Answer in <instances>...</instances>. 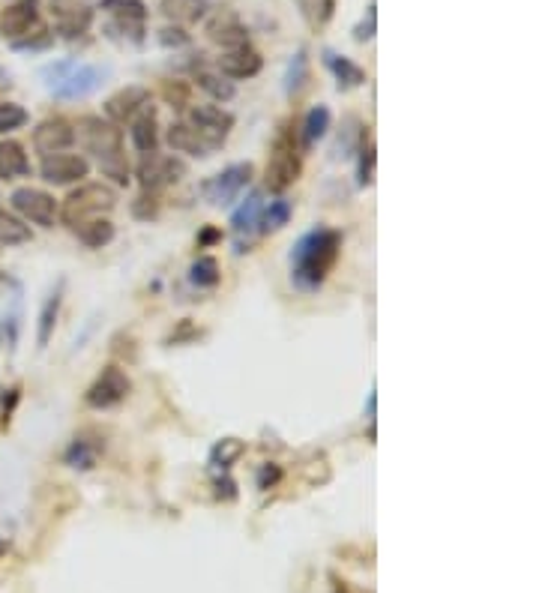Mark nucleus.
I'll return each mask as SVG.
<instances>
[{
  "label": "nucleus",
  "instance_id": "1",
  "mask_svg": "<svg viewBox=\"0 0 539 593\" xmlns=\"http://www.w3.org/2000/svg\"><path fill=\"white\" fill-rule=\"evenodd\" d=\"M342 252V234L333 228H312L309 234H303L291 252V270H294V282L306 291L324 285V279L330 276V270L336 267Z\"/></svg>",
  "mask_w": 539,
  "mask_h": 593
},
{
  "label": "nucleus",
  "instance_id": "2",
  "mask_svg": "<svg viewBox=\"0 0 539 593\" xmlns=\"http://www.w3.org/2000/svg\"><path fill=\"white\" fill-rule=\"evenodd\" d=\"M75 141L84 144L87 153H93L108 177H114L120 186L129 183V165L123 162V132L102 117H81Z\"/></svg>",
  "mask_w": 539,
  "mask_h": 593
},
{
  "label": "nucleus",
  "instance_id": "3",
  "mask_svg": "<svg viewBox=\"0 0 539 593\" xmlns=\"http://www.w3.org/2000/svg\"><path fill=\"white\" fill-rule=\"evenodd\" d=\"M45 78L51 93L63 102H75L84 99L90 93H96L105 78H108V66H93V63H78V60H63L45 69Z\"/></svg>",
  "mask_w": 539,
  "mask_h": 593
},
{
  "label": "nucleus",
  "instance_id": "4",
  "mask_svg": "<svg viewBox=\"0 0 539 593\" xmlns=\"http://www.w3.org/2000/svg\"><path fill=\"white\" fill-rule=\"evenodd\" d=\"M114 207H117V192L108 183H84L66 195L60 216H63V225L78 231L84 222L99 219L102 213H111Z\"/></svg>",
  "mask_w": 539,
  "mask_h": 593
},
{
  "label": "nucleus",
  "instance_id": "5",
  "mask_svg": "<svg viewBox=\"0 0 539 593\" xmlns=\"http://www.w3.org/2000/svg\"><path fill=\"white\" fill-rule=\"evenodd\" d=\"M300 177V153H297V141L294 132L285 126L273 147H270V162H267V189L282 195L285 189H291Z\"/></svg>",
  "mask_w": 539,
  "mask_h": 593
},
{
  "label": "nucleus",
  "instance_id": "6",
  "mask_svg": "<svg viewBox=\"0 0 539 593\" xmlns=\"http://www.w3.org/2000/svg\"><path fill=\"white\" fill-rule=\"evenodd\" d=\"M249 180H252V165L249 162H237V165H228L225 171H219L216 177L204 180L201 183V195L213 207H228L249 186Z\"/></svg>",
  "mask_w": 539,
  "mask_h": 593
},
{
  "label": "nucleus",
  "instance_id": "7",
  "mask_svg": "<svg viewBox=\"0 0 539 593\" xmlns=\"http://www.w3.org/2000/svg\"><path fill=\"white\" fill-rule=\"evenodd\" d=\"M129 390H132L129 375H126L120 366H105L102 375H99V378L90 384V390L84 393V402H87V408H93V411H108V408L120 405V402L129 396Z\"/></svg>",
  "mask_w": 539,
  "mask_h": 593
},
{
  "label": "nucleus",
  "instance_id": "8",
  "mask_svg": "<svg viewBox=\"0 0 539 593\" xmlns=\"http://www.w3.org/2000/svg\"><path fill=\"white\" fill-rule=\"evenodd\" d=\"M189 126L198 132V138L210 150H216V147L225 144L228 132L234 129V114L225 111V108H219V105H195L189 111Z\"/></svg>",
  "mask_w": 539,
  "mask_h": 593
},
{
  "label": "nucleus",
  "instance_id": "9",
  "mask_svg": "<svg viewBox=\"0 0 539 593\" xmlns=\"http://www.w3.org/2000/svg\"><path fill=\"white\" fill-rule=\"evenodd\" d=\"M12 210L18 213V219L33 222L39 228H54V216H57V201L33 186H21L12 192Z\"/></svg>",
  "mask_w": 539,
  "mask_h": 593
},
{
  "label": "nucleus",
  "instance_id": "10",
  "mask_svg": "<svg viewBox=\"0 0 539 593\" xmlns=\"http://www.w3.org/2000/svg\"><path fill=\"white\" fill-rule=\"evenodd\" d=\"M186 177V162L177 156H159V153H147L138 165V183L144 186V192H156L165 189L177 180Z\"/></svg>",
  "mask_w": 539,
  "mask_h": 593
},
{
  "label": "nucleus",
  "instance_id": "11",
  "mask_svg": "<svg viewBox=\"0 0 539 593\" xmlns=\"http://www.w3.org/2000/svg\"><path fill=\"white\" fill-rule=\"evenodd\" d=\"M90 174V162L84 156L75 153H54V156H42L39 165V177L51 186H69V183H81Z\"/></svg>",
  "mask_w": 539,
  "mask_h": 593
},
{
  "label": "nucleus",
  "instance_id": "12",
  "mask_svg": "<svg viewBox=\"0 0 539 593\" xmlns=\"http://www.w3.org/2000/svg\"><path fill=\"white\" fill-rule=\"evenodd\" d=\"M96 9H102L105 15H111L114 18V27L123 30V36H129L135 45L144 42V18H147L144 0H102Z\"/></svg>",
  "mask_w": 539,
  "mask_h": 593
},
{
  "label": "nucleus",
  "instance_id": "13",
  "mask_svg": "<svg viewBox=\"0 0 539 593\" xmlns=\"http://www.w3.org/2000/svg\"><path fill=\"white\" fill-rule=\"evenodd\" d=\"M147 105H150V90L132 84V87H123V90H117L114 96L105 99V117H108L114 126L132 123Z\"/></svg>",
  "mask_w": 539,
  "mask_h": 593
},
{
  "label": "nucleus",
  "instance_id": "14",
  "mask_svg": "<svg viewBox=\"0 0 539 593\" xmlns=\"http://www.w3.org/2000/svg\"><path fill=\"white\" fill-rule=\"evenodd\" d=\"M204 33H207V39H210V42H216V45H219V48H225V51L249 45V27H246L234 12H228V9H222V12L210 15V21H207Z\"/></svg>",
  "mask_w": 539,
  "mask_h": 593
},
{
  "label": "nucleus",
  "instance_id": "15",
  "mask_svg": "<svg viewBox=\"0 0 539 593\" xmlns=\"http://www.w3.org/2000/svg\"><path fill=\"white\" fill-rule=\"evenodd\" d=\"M75 144V129L72 123H66L63 117H48L33 129V147L42 156H54L63 153Z\"/></svg>",
  "mask_w": 539,
  "mask_h": 593
},
{
  "label": "nucleus",
  "instance_id": "16",
  "mask_svg": "<svg viewBox=\"0 0 539 593\" xmlns=\"http://www.w3.org/2000/svg\"><path fill=\"white\" fill-rule=\"evenodd\" d=\"M39 12H42V0H12L0 15V33L9 42L21 39L39 24Z\"/></svg>",
  "mask_w": 539,
  "mask_h": 593
},
{
  "label": "nucleus",
  "instance_id": "17",
  "mask_svg": "<svg viewBox=\"0 0 539 593\" xmlns=\"http://www.w3.org/2000/svg\"><path fill=\"white\" fill-rule=\"evenodd\" d=\"M51 12H54V30L66 39H78L90 30L93 24V6H78V3H63V0H54L51 3Z\"/></svg>",
  "mask_w": 539,
  "mask_h": 593
},
{
  "label": "nucleus",
  "instance_id": "18",
  "mask_svg": "<svg viewBox=\"0 0 539 593\" xmlns=\"http://www.w3.org/2000/svg\"><path fill=\"white\" fill-rule=\"evenodd\" d=\"M264 66V57L252 48V45H243V48H231L219 57V72L231 81H243V78H255Z\"/></svg>",
  "mask_w": 539,
  "mask_h": 593
},
{
  "label": "nucleus",
  "instance_id": "19",
  "mask_svg": "<svg viewBox=\"0 0 539 593\" xmlns=\"http://www.w3.org/2000/svg\"><path fill=\"white\" fill-rule=\"evenodd\" d=\"M324 63L333 72L339 90H354V87H363L366 84V69H360L354 60H348V57H342V54H336L330 48L324 51Z\"/></svg>",
  "mask_w": 539,
  "mask_h": 593
},
{
  "label": "nucleus",
  "instance_id": "20",
  "mask_svg": "<svg viewBox=\"0 0 539 593\" xmlns=\"http://www.w3.org/2000/svg\"><path fill=\"white\" fill-rule=\"evenodd\" d=\"M165 141H168V147H171L174 153H186V156H195V159L210 156V147L198 138V132H195L189 123H171Z\"/></svg>",
  "mask_w": 539,
  "mask_h": 593
},
{
  "label": "nucleus",
  "instance_id": "21",
  "mask_svg": "<svg viewBox=\"0 0 539 593\" xmlns=\"http://www.w3.org/2000/svg\"><path fill=\"white\" fill-rule=\"evenodd\" d=\"M261 213H264V198H261V192H252V195L237 207V213L231 216V228H234L237 240H243V237H249V234L258 231Z\"/></svg>",
  "mask_w": 539,
  "mask_h": 593
},
{
  "label": "nucleus",
  "instance_id": "22",
  "mask_svg": "<svg viewBox=\"0 0 539 593\" xmlns=\"http://www.w3.org/2000/svg\"><path fill=\"white\" fill-rule=\"evenodd\" d=\"M30 174V159L18 141H0V180L12 183Z\"/></svg>",
  "mask_w": 539,
  "mask_h": 593
},
{
  "label": "nucleus",
  "instance_id": "23",
  "mask_svg": "<svg viewBox=\"0 0 539 593\" xmlns=\"http://www.w3.org/2000/svg\"><path fill=\"white\" fill-rule=\"evenodd\" d=\"M330 123H333V114H330L327 105L309 108L306 117H303V129H300V144H303V150H312V147L330 132Z\"/></svg>",
  "mask_w": 539,
  "mask_h": 593
},
{
  "label": "nucleus",
  "instance_id": "24",
  "mask_svg": "<svg viewBox=\"0 0 539 593\" xmlns=\"http://www.w3.org/2000/svg\"><path fill=\"white\" fill-rule=\"evenodd\" d=\"M129 135H132V144H135V150H141L144 156L147 153H156V144H159V132H156V111H153V105H147L135 120H132V129H129Z\"/></svg>",
  "mask_w": 539,
  "mask_h": 593
},
{
  "label": "nucleus",
  "instance_id": "25",
  "mask_svg": "<svg viewBox=\"0 0 539 593\" xmlns=\"http://www.w3.org/2000/svg\"><path fill=\"white\" fill-rule=\"evenodd\" d=\"M60 303H63V282H57V288L48 294V300L42 303V312H39V327H36V345L45 348L54 336V327H57V315H60Z\"/></svg>",
  "mask_w": 539,
  "mask_h": 593
},
{
  "label": "nucleus",
  "instance_id": "26",
  "mask_svg": "<svg viewBox=\"0 0 539 593\" xmlns=\"http://www.w3.org/2000/svg\"><path fill=\"white\" fill-rule=\"evenodd\" d=\"M162 15L174 24H195L207 15V0H162Z\"/></svg>",
  "mask_w": 539,
  "mask_h": 593
},
{
  "label": "nucleus",
  "instance_id": "27",
  "mask_svg": "<svg viewBox=\"0 0 539 593\" xmlns=\"http://www.w3.org/2000/svg\"><path fill=\"white\" fill-rule=\"evenodd\" d=\"M114 234H117V228H114V222H111V219H105V216L90 219V222H84V225L78 228V240H81L84 246H90V249H102V246H108V243L114 240Z\"/></svg>",
  "mask_w": 539,
  "mask_h": 593
},
{
  "label": "nucleus",
  "instance_id": "28",
  "mask_svg": "<svg viewBox=\"0 0 539 593\" xmlns=\"http://www.w3.org/2000/svg\"><path fill=\"white\" fill-rule=\"evenodd\" d=\"M33 240V231L24 219H18L15 213L0 210V246H24Z\"/></svg>",
  "mask_w": 539,
  "mask_h": 593
},
{
  "label": "nucleus",
  "instance_id": "29",
  "mask_svg": "<svg viewBox=\"0 0 539 593\" xmlns=\"http://www.w3.org/2000/svg\"><path fill=\"white\" fill-rule=\"evenodd\" d=\"M195 81H198V87H201L210 99H216V102H228V99H234V93H237L234 81L225 78L222 72H198Z\"/></svg>",
  "mask_w": 539,
  "mask_h": 593
},
{
  "label": "nucleus",
  "instance_id": "30",
  "mask_svg": "<svg viewBox=\"0 0 539 593\" xmlns=\"http://www.w3.org/2000/svg\"><path fill=\"white\" fill-rule=\"evenodd\" d=\"M294 3L300 6V15L306 18V24L315 30L327 27L336 12V0H294Z\"/></svg>",
  "mask_w": 539,
  "mask_h": 593
},
{
  "label": "nucleus",
  "instance_id": "31",
  "mask_svg": "<svg viewBox=\"0 0 539 593\" xmlns=\"http://www.w3.org/2000/svg\"><path fill=\"white\" fill-rule=\"evenodd\" d=\"M291 201L288 198H276V201H270V207H264V213H261V225H258V231L261 234H270V231H279V228H285L288 225V219H291Z\"/></svg>",
  "mask_w": 539,
  "mask_h": 593
},
{
  "label": "nucleus",
  "instance_id": "32",
  "mask_svg": "<svg viewBox=\"0 0 539 593\" xmlns=\"http://www.w3.org/2000/svg\"><path fill=\"white\" fill-rule=\"evenodd\" d=\"M243 453H246V444H243L240 438H222V441H216L213 450H210V465L228 471Z\"/></svg>",
  "mask_w": 539,
  "mask_h": 593
},
{
  "label": "nucleus",
  "instance_id": "33",
  "mask_svg": "<svg viewBox=\"0 0 539 593\" xmlns=\"http://www.w3.org/2000/svg\"><path fill=\"white\" fill-rule=\"evenodd\" d=\"M309 81V57H306V48H300L294 54V60L288 63V72H285V93L288 96H297Z\"/></svg>",
  "mask_w": 539,
  "mask_h": 593
},
{
  "label": "nucleus",
  "instance_id": "34",
  "mask_svg": "<svg viewBox=\"0 0 539 593\" xmlns=\"http://www.w3.org/2000/svg\"><path fill=\"white\" fill-rule=\"evenodd\" d=\"M219 279H222V273H219V261H216V258H210V255H201V258L192 264V270H189V282H192L195 288H216V285H219Z\"/></svg>",
  "mask_w": 539,
  "mask_h": 593
},
{
  "label": "nucleus",
  "instance_id": "35",
  "mask_svg": "<svg viewBox=\"0 0 539 593\" xmlns=\"http://www.w3.org/2000/svg\"><path fill=\"white\" fill-rule=\"evenodd\" d=\"M54 45V30H48V27H42V24H36L30 33H24L21 39H12V48L15 51H45V48H51Z\"/></svg>",
  "mask_w": 539,
  "mask_h": 593
},
{
  "label": "nucleus",
  "instance_id": "36",
  "mask_svg": "<svg viewBox=\"0 0 539 593\" xmlns=\"http://www.w3.org/2000/svg\"><path fill=\"white\" fill-rule=\"evenodd\" d=\"M93 462H96V447L90 450L84 438H75V441H72V447L66 450V465L87 471V468H93Z\"/></svg>",
  "mask_w": 539,
  "mask_h": 593
},
{
  "label": "nucleus",
  "instance_id": "37",
  "mask_svg": "<svg viewBox=\"0 0 539 593\" xmlns=\"http://www.w3.org/2000/svg\"><path fill=\"white\" fill-rule=\"evenodd\" d=\"M27 123V111L18 102H0V135L15 132Z\"/></svg>",
  "mask_w": 539,
  "mask_h": 593
},
{
  "label": "nucleus",
  "instance_id": "38",
  "mask_svg": "<svg viewBox=\"0 0 539 593\" xmlns=\"http://www.w3.org/2000/svg\"><path fill=\"white\" fill-rule=\"evenodd\" d=\"M360 162H357V183L360 186H369L375 180V144L372 141H363L360 144Z\"/></svg>",
  "mask_w": 539,
  "mask_h": 593
},
{
  "label": "nucleus",
  "instance_id": "39",
  "mask_svg": "<svg viewBox=\"0 0 539 593\" xmlns=\"http://www.w3.org/2000/svg\"><path fill=\"white\" fill-rule=\"evenodd\" d=\"M375 21H378V6H375V0L366 6V18L354 27V39L357 42H369V39H375Z\"/></svg>",
  "mask_w": 539,
  "mask_h": 593
},
{
  "label": "nucleus",
  "instance_id": "40",
  "mask_svg": "<svg viewBox=\"0 0 539 593\" xmlns=\"http://www.w3.org/2000/svg\"><path fill=\"white\" fill-rule=\"evenodd\" d=\"M132 216H135V219H156V216H159V201H156V195L150 192V195L135 198V204H132Z\"/></svg>",
  "mask_w": 539,
  "mask_h": 593
},
{
  "label": "nucleus",
  "instance_id": "41",
  "mask_svg": "<svg viewBox=\"0 0 539 593\" xmlns=\"http://www.w3.org/2000/svg\"><path fill=\"white\" fill-rule=\"evenodd\" d=\"M159 42L165 45V48H183V45H189V33L183 30V27H162L159 30Z\"/></svg>",
  "mask_w": 539,
  "mask_h": 593
},
{
  "label": "nucleus",
  "instance_id": "42",
  "mask_svg": "<svg viewBox=\"0 0 539 593\" xmlns=\"http://www.w3.org/2000/svg\"><path fill=\"white\" fill-rule=\"evenodd\" d=\"M165 99H168L171 108H183L189 102V87L183 81H168L165 84Z\"/></svg>",
  "mask_w": 539,
  "mask_h": 593
},
{
  "label": "nucleus",
  "instance_id": "43",
  "mask_svg": "<svg viewBox=\"0 0 539 593\" xmlns=\"http://www.w3.org/2000/svg\"><path fill=\"white\" fill-rule=\"evenodd\" d=\"M18 339V321L15 318H0V348H12Z\"/></svg>",
  "mask_w": 539,
  "mask_h": 593
},
{
  "label": "nucleus",
  "instance_id": "44",
  "mask_svg": "<svg viewBox=\"0 0 539 593\" xmlns=\"http://www.w3.org/2000/svg\"><path fill=\"white\" fill-rule=\"evenodd\" d=\"M279 477H282V471H279L276 465H264V468L258 471V486H261V489H270L273 483H279Z\"/></svg>",
  "mask_w": 539,
  "mask_h": 593
},
{
  "label": "nucleus",
  "instance_id": "45",
  "mask_svg": "<svg viewBox=\"0 0 539 593\" xmlns=\"http://www.w3.org/2000/svg\"><path fill=\"white\" fill-rule=\"evenodd\" d=\"M213 240H219V234H216V231H210V228H207V231H204V234H201V243H213Z\"/></svg>",
  "mask_w": 539,
  "mask_h": 593
},
{
  "label": "nucleus",
  "instance_id": "46",
  "mask_svg": "<svg viewBox=\"0 0 539 593\" xmlns=\"http://www.w3.org/2000/svg\"><path fill=\"white\" fill-rule=\"evenodd\" d=\"M6 78H9V75H6V72H3V69H0V84H3V81H6Z\"/></svg>",
  "mask_w": 539,
  "mask_h": 593
}]
</instances>
